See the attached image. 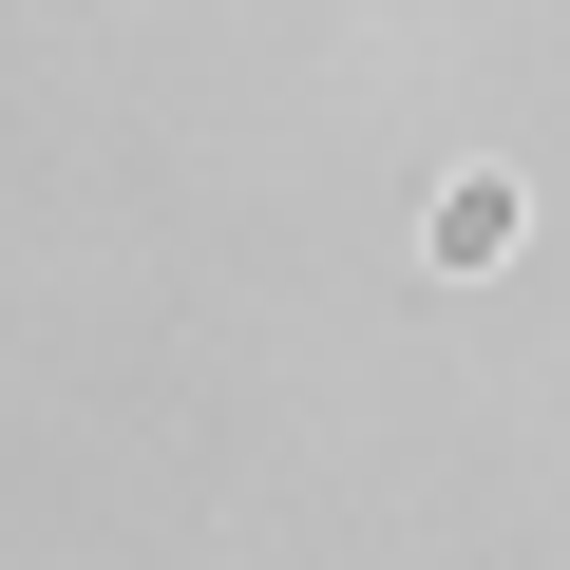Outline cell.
<instances>
[{"label":"cell","instance_id":"6da1fadb","mask_svg":"<svg viewBox=\"0 0 570 570\" xmlns=\"http://www.w3.org/2000/svg\"><path fill=\"white\" fill-rule=\"evenodd\" d=\"M513 228H532V209H513V171H438L419 266H438V285H494V266H513Z\"/></svg>","mask_w":570,"mask_h":570}]
</instances>
